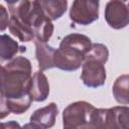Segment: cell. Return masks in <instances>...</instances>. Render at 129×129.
Returning a JSON list of instances; mask_svg holds the SVG:
<instances>
[{"label": "cell", "mask_w": 129, "mask_h": 129, "mask_svg": "<svg viewBox=\"0 0 129 129\" xmlns=\"http://www.w3.org/2000/svg\"><path fill=\"white\" fill-rule=\"evenodd\" d=\"M9 18L10 19H9V23H8V28L12 35L16 36L22 42H27V41H30L33 39L34 32H33L32 27H30L29 25L18 20L14 16L10 15Z\"/></svg>", "instance_id": "5bb4252c"}, {"label": "cell", "mask_w": 129, "mask_h": 129, "mask_svg": "<svg viewBox=\"0 0 129 129\" xmlns=\"http://www.w3.org/2000/svg\"><path fill=\"white\" fill-rule=\"evenodd\" d=\"M31 26L34 32V37L42 42H47L54 30V26L51 20L43 16L33 6V4L31 12Z\"/></svg>", "instance_id": "9c48e42d"}, {"label": "cell", "mask_w": 129, "mask_h": 129, "mask_svg": "<svg viewBox=\"0 0 129 129\" xmlns=\"http://www.w3.org/2000/svg\"><path fill=\"white\" fill-rule=\"evenodd\" d=\"M115 100L122 105H129V75L119 76L112 88Z\"/></svg>", "instance_id": "9a60e30c"}, {"label": "cell", "mask_w": 129, "mask_h": 129, "mask_svg": "<svg viewBox=\"0 0 129 129\" xmlns=\"http://www.w3.org/2000/svg\"><path fill=\"white\" fill-rule=\"evenodd\" d=\"M104 17L113 29H122L129 24V5L118 0H111L105 6Z\"/></svg>", "instance_id": "8992f818"}, {"label": "cell", "mask_w": 129, "mask_h": 129, "mask_svg": "<svg viewBox=\"0 0 129 129\" xmlns=\"http://www.w3.org/2000/svg\"><path fill=\"white\" fill-rule=\"evenodd\" d=\"M60 44H64V45L74 47L86 55L87 52L91 49L93 43H92L91 39L85 34L71 33L62 38V40L60 41Z\"/></svg>", "instance_id": "2e32d148"}, {"label": "cell", "mask_w": 129, "mask_h": 129, "mask_svg": "<svg viewBox=\"0 0 129 129\" xmlns=\"http://www.w3.org/2000/svg\"><path fill=\"white\" fill-rule=\"evenodd\" d=\"M35 45V57L38 62V68L41 71H45L54 68V54L56 49L48 45L46 42L39 40L34 41Z\"/></svg>", "instance_id": "7c38bea8"}, {"label": "cell", "mask_w": 129, "mask_h": 129, "mask_svg": "<svg viewBox=\"0 0 129 129\" xmlns=\"http://www.w3.org/2000/svg\"><path fill=\"white\" fill-rule=\"evenodd\" d=\"M96 108L89 102L71 103L62 112V125L66 129L93 128V115Z\"/></svg>", "instance_id": "7a4b0ae2"}, {"label": "cell", "mask_w": 129, "mask_h": 129, "mask_svg": "<svg viewBox=\"0 0 129 129\" xmlns=\"http://www.w3.org/2000/svg\"><path fill=\"white\" fill-rule=\"evenodd\" d=\"M105 63L95 58H85L82 64L81 80L88 88H98L105 84L106 69Z\"/></svg>", "instance_id": "5b68a950"}, {"label": "cell", "mask_w": 129, "mask_h": 129, "mask_svg": "<svg viewBox=\"0 0 129 129\" xmlns=\"http://www.w3.org/2000/svg\"><path fill=\"white\" fill-rule=\"evenodd\" d=\"M84 58L85 54L78 49L59 44L54 54V68L68 72L76 71L83 64Z\"/></svg>", "instance_id": "52a82bcc"}, {"label": "cell", "mask_w": 129, "mask_h": 129, "mask_svg": "<svg viewBox=\"0 0 129 129\" xmlns=\"http://www.w3.org/2000/svg\"><path fill=\"white\" fill-rule=\"evenodd\" d=\"M32 4L51 21L60 18L68 9V0H33Z\"/></svg>", "instance_id": "30bf717a"}, {"label": "cell", "mask_w": 129, "mask_h": 129, "mask_svg": "<svg viewBox=\"0 0 129 129\" xmlns=\"http://www.w3.org/2000/svg\"><path fill=\"white\" fill-rule=\"evenodd\" d=\"M118 1H122V2H126V1H128V0H118Z\"/></svg>", "instance_id": "ffe728a7"}, {"label": "cell", "mask_w": 129, "mask_h": 129, "mask_svg": "<svg viewBox=\"0 0 129 129\" xmlns=\"http://www.w3.org/2000/svg\"><path fill=\"white\" fill-rule=\"evenodd\" d=\"M7 4H8V6H11V5H14V4H16L17 2H19L20 0H4Z\"/></svg>", "instance_id": "d6986e66"}, {"label": "cell", "mask_w": 129, "mask_h": 129, "mask_svg": "<svg viewBox=\"0 0 129 129\" xmlns=\"http://www.w3.org/2000/svg\"><path fill=\"white\" fill-rule=\"evenodd\" d=\"M32 67L28 58L16 56L1 70V119L10 113L22 114L33 101L29 87Z\"/></svg>", "instance_id": "6da1fadb"}, {"label": "cell", "mask_w": 129, "mask_h": 129, "mask_svg": "<svg viewBox=\"0 0 129 129\" xmlns=\"http://www.w3.org/2000/svg\"><path fill=\"white\" fill-rule=\"evenodd\" d=\"M29 93L32 100L35 102H42L48 97L49 84L43 71H36L33 74L30 82Z\"/></svg>", "instance_id": "8fae6325"}, {"label": "cell", "mask_w": 129, "mask_h": 129, "mask_svg": "<svg viewBox=\"0 0 129 129\" xmlns=\"http://www.w3.org/2000/svg\"><path fill=\"white\" fill-rule=\"evenodd\" d=\"M26 47L20 46L14 39L7 34H2L0 38V56L1 60H11L17 53L25 52Z\"/></svg>", "instance_id": "4fadbf2b"}, {"label": "cell", "mask_w": 129, "mask_h": 129, "mask_svg": "<svg viewBox=\"0 0 129 129\" xmlns=\"http://www.w3.org/2000/svg\"><path fill=\"white\" fill-rule=\"evenodd\" d=\"M58 114V108L54 102L35 110L30 116V124L25 127L32 128H51L55 123V118Z\"/></svg>", "instance_id": "ba28073f"}, {"label": "cell", "mask_w": 129, "mask_h": 129, "mask_svg": "<svg viewBox=\"0 0 129 129\" xmlns=\"http://www.w3.org/2000/svg\"><path fill=\"white\" fill-rule=\"evenodd\" d=\"M0 9H1V31H4L5 28L8 26L10 18H8V13L3 5L0 6Z\"/></svg>", "instance_id": "ac0fdd59"}, {"label": "cell", "mask_w": 129, "mask_h": 129, "mask_svg": "<svg viewBox=\"0 0 129 129\" xmlns=\"http://www.w3.org/2000/svg\"><path fill=\"white\" fill-rule=\"evenodd\" d=\"M93 128L129 129V107L115 106L113 108H100L93 115Z\"/></svg>", "instance_id": "3957f363"}, {"label": "cell", "mask_w": 129, "mask_h": 129, "mask_svg": "<svg viewBox=\"0 0 129 129\" xmlns=\"http://www.w3.org/2000/svg\"><path fill=\"white\" fill-rule=\"evenodd\" d=\"M108 57H109V50L107 46L102 43H93L91 49L85 55V58H95L102 61L103 63L107 62Z\"/></svg>", "instance_id": "e0dca14e"}, {"label": "cell", "mask_w": 129, "mask_h": 129, "mask_svg": "<svg viewBox=\"0 0 129 129\" xmlns=\"http://www.w3.org/2000/svg\"><path fill=\"white\" fill-rule=\"evenodd\" d=\"M70 18L80 25H89L99 18V0H74Z\"/></svg>", "instance_id": "277c9868"}, {"label": "cell", "mask_w": 129, "mask_h": 129, "mask_svg": "<svg viewBox=\"0 0 129 129\" xmlns=\"http://www.w3.org/2000/svg\"><path fill=\"white\" fill-rule=\"evenodd\" d=\"M128 5H129V4H128Z\"/></svg>", "instance_id": "44dd1931"}]
</instances>
